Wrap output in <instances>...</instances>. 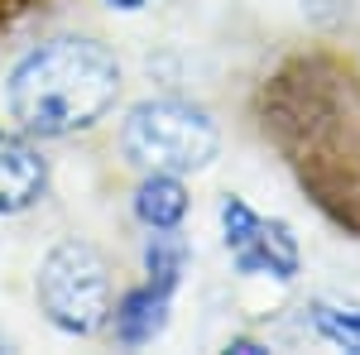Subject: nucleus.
Wrapping results in <instances>:
<instances>
[{"mask_svg": "<svg viewBox=\"0 0 360 355\" xmlns=\"http://www.w3.org/2000/svg\"><path fill=\"white\" fill-rule=\"evenodd\" d=\"M264 144L327 217L360 235V72L332 49L283 58L255 91Z\"/></svg>", "mask_w": 360, "mask_h": 355, "instance_id": "nucleus-1", "label": "nucleus"}, {"mask_svg": "<svg viewBox=\"0 0 360 355\" xmlns=\"http://www.w3.org/2000/svg\"><path fill=\"white\" fill-rule=\"evenodd\" d=\"M125 67L91 34H58L29 49L5 82L10 120L34 139H68L96 130L120 101Z\"/></svg>", "mask_w": 360, "mask_h": 355, "instance_id": "nucleus-2", "label": "nucleus"}, {"mask_svg": "<svg viewBox=\"0 0 360 355\" xmlns=\"http://www.w3.org/2000/svg\"><path fill=\"white\" fill-rule=\"evenodd\" d=\"M120 149L144 173H202L221 149L212 110L183 96H144L120 120Z\"/></svg>", "mask_w": 360, "mask_h": 355, "instance_id": "nucleus-3", "label": "nucleus"}, {"mask_svg": "<svg viewBox=\"0 0 360 355\" xmlns=\"http://www.w3.org/2000/svg\"><path fill=\"white\" fill-rule=\"evenodd\" d=\"M39 312L53 322L63 336H96L111 327L115 312V288H111V264L91 240H58L39 259L34 278Z\"/></svg>", "mask_w": 360, "mask_h": 355, "instance_id": "nucleus-4", "label": "nucleus"}, {"mask_svg": "<svg viewBox=\"0 0 360 355\" xmlns=\"http://www.w3.org/2000/svg\"><path fill=\"white\" fill-rule=\"evenodd\" d=\"M221 235L240 273H274L278 283H288L298 273L293 231L283 221H264L259 212H250L240 197H221Z\"/></svg>", "mask_w": 360, "mask_h": 355, "instance_id": "nucleus-5", "label": "nucleus"}, {"mask_svg": "<svg viewBox=\"0 0 360 355\" xmlns=\"http://www.w3.org/2000/svg\"><path fill=\"white\" fill-rule=\"evenodd\" d=\"M49 192V159L25 130H0V217H20Z\"/></svg>", "mask_w": 360, "mask_h": 355, "instance_id": "nucleus-6", "label": "nucleus"}, {"mask_svg": "<svg viewBox=\"0 0 360 355\" xmlns=\"http://www.w3.org/2000/svg\"><path fill=\"white\" fill-rule=\"evenodd\" d=\"M164 312H168V288H159V283H139V288H130L125 298H115V336L125 341V346H144V341H154L159 331H164Z\"/></svg>", "mask_w": 360, "mask_h": 355, "instance_id": "nucleus-7", "label": "nucleus"}, {"mask_svg": "<svg viewBox=\"0 0 360 355\" xmlns=\"http://www.w3.org/2000/svg\"><path fill=\"white\" fill-rule=\"evenodd\" d=\"M188 207L193 197L178 173H144V183L135 188V217L149 231H178L188 221Z\"/></svg>", "mask_w": 360, "mask_h": 355, "instance_id": "nucleus-8", "label": "nucleus"}, {"mask_svg": "<svg viewBox=\"0 0 360 355\" xmlns=\"http://www.w3.org/2000/svg\"><path fill=\"white\" fill-rule=\"evenodd\" d=\"M312 312H317V331H322L327 341H336V346H351V351H360V312H356V317H346V312H332L327 302H317Z\"/></svg>", "mask_w": 360, "mask_h": 355, "instance_id": "nucleus-9", "label": "nucleus"}, {"mask_svg": "<svg viewBox=\"0 0 360 355\" xmlns=\"http://www.w3.org/2000/svg\"><path fill=\"white\" fill-rule=\"evenodd\" d=\"M39 10H49V0H0V34L20 29L25 20H34Z\"/></svg>", "mask_w": 360, "mask_h": 355, "instance_id": "nucleus-10", "label": "nucleus"}, {"mask_svg": "<svg viewBox=\"0 0 360 355\" xmlns=\"http://www.w3.org/2000/svg\"><path fill=\"white\" fill-rule=\"evenodd\" d=\"M101 5H111V10H120V15H135V10L154 5V0H101Z\"/></svg>", "mask_w": 360, "mask_h": 355, "instance_id": "nucleus-11", "label": "nucleus"}]
</instances>
